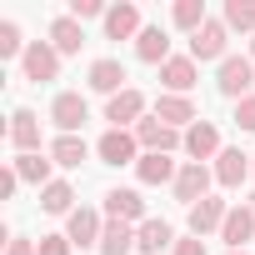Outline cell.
<instances>
[{"instance_id":"6da1fadb","label":"cell","mask_w":255,"mask_h":255,"mask_svg":"<svg viewBox=\"0 0 255 255\" xmlns=\"http://www.w3.org/2000/svg\"><path fill=\"white\" fill-rule=\"evenodd\" d=\"M135 145H140V155H175V150H185V130H170V125L150 110L135 125Z\"/></svg>"},{"instance_id":"7a4b0ae2","label":"cell","mask_w":255,"mask_h":255,"mask_svg":"<svg viewBox=\"0 0 255 255\" xmlns=\"http://www.w3.org/2000/svg\"><path fill=\"white\" fill-rule=\"evenodd\" d=\"M250 85H255V60L250 55H225L220 70H215V90L225 100H245V95H255Z\"/></svg>"},{"instance_id":"3957f363","label":"cell","mask_w":255,"mask_h":255,"mask_svg":"<svg viewBox=\"0 0 255 255\" xmlns=\"http://www.w3.org/2000/svg\"><path fill=\"white\" fill-rule=\"evenodd\" d=\"M60 50L50 45V40H30V50L20 55V75L30 80V85H45V80H60Z\"/></svg>"},{"instance_id":"277c9868","label":"cell","mask_w":255,"mask_h":255,"mask_svg":"<svg viewBox=\"0 0 255 255\" xmlns=\"http://www.w3.org/2000/svg\"><path fill=\"white\" fill-rule=\"evenodd\" d=\"M145 105H150V100H145L135 85H130V90H120V95H110V100H105V120H110V130H135V125L150 115Z\"/></svg>"},{"instance_id":"5b68a950","label":"cell","mask_w":255,"mask_h":255,"mask_svg":"<svg viewBox=\"0 0 255 255\" xmlns=\"http://www.w3.org/2000/svg\"><path fill=\"white\" fill-rule=\"evenodd\" d=\"M85 120H90V105H85L80 90H60V95L50 100V125H55L60 135H80Z\"/></svg>"},{"instance_id":"8992f818","label":"cell","mask_w":255,"mask_h":255,"mask_svg":"<svg viewBox=\"0 0 255 255\" xmlns=\"http://www.w3.org/2000/svg\"><path fill=\"white\" fill-rule=\"evenodd\" d=\"M225 45H230V30H225V20H205V25L190 35V60H195V65H205V60H215V65H220V60L230 55Z\"/></svg>"},{"instance_id":"52a82bcc","label":"cell","mask_w":255,"mask_h":255,"mask_svg":"<svg viewBox=\"0 0 255 255\" xmlns=\"http://www.w3.org/2000/svg\"><path fill=\"white\" fill-rule=\"evenodd\" d=\"M210 180H215V170L210 165H195V160H180V175H175V200L190 210V205H200L205 195H210Z\"/></svg>"},{"instance_id":"ba28073f","label":"cell","mask_w":255,"mask_h":255,"mask_svg":"<svg viewBox=\"0 0 255 255\" xmlns=\"http://www.w3.org/2000/svg\"><path fill=\"white\" fill-rule=\"evenodd\" d=\"M95 155H100V165H135V160H140L135 130H105V135L95 140Z\"/></svg>"},{"instance_id":"9c48e42d","label":"cell","mask_w":255,"mask_h":255,"mask_svg":"<svg viewBox=\"0 0 255 255\" xmlns=\"http://www.w3.org/2000/svg\"><path fill=\"white\" fill-rule=\"evenodd\" d=\"M210 170H215V185H225V190H240V185L255 175V155H245V150H220Z\"/></svg>"},{"instance_id":"30bf717a","label":"cell","mask_w":255,"mask_h":255,"mask_svg":"<svg viewBox=\"0 0 255 255\" xmlns=\"http://www.w3.org/2000/svg\"><path fill=\"white\" fill-rule=\"evenodd\" d=\"M105 215H110V220H125V225H145V220H150V215H145L140 190H130V185L105 190Z\"/></svg>"},{"instance_id":"8fae6325","label":"cell","mask_w":255,"mask_h":255,"mask_svg":"<svg viewBox=\"0 0 255 255\" xmlns=\"http://www.w3.org/2000/svg\"><path fill=\"white\" fill-rule=\"evenodd\" d=\"M125 80H130V75H125V65L110 60V55H105V60H90V70H85V85H90L95 95H105V100L120 95V90H130Z\"/></svg>"},{"instance_id":"7c38bea8","label":"cell","mask_w":255,"mask_h":255,"mask_svg":"<svg viewBox=\"0 0 255 255\" xmlns=\"http://www.w3.org/2000/svg\"><path fill=\"white\" fill-rule=\"evenodd\" d=\"M65 235H70V245H95L100 250V235H105V225H100V210H90V205H75L70 215H65Z\"/></svg>"},{"instance_id":"4fadbf2b","label":"cell","mask_w":255,"mask_h":255,"mask_svg":"<svg viewBox=\"0 0 255 255\" xmlns=\"http://www.w3.org/2000/svg\"><path fill=\"white\" fill-rule=\"evenodd\" d=\"M195 80H200V65H195L190 55H170V60L160 65V85H165V95H190Z\"/></svg>"},{"instance_id":"5bb4252c","label":"cell","mask_w":255,"mask_h":255,"mask_svg":"<svg viewBox=\"0 0 255 255\" xmlns=\"http://www.w3.org/2000/svg\"><path fill=\"white\" fill-rule=\"evenodd\" d=\"M135 250H140V255H165V250H175V225L160 220V215H150L145 225H135Z\"/></svg>"},{"instance_id":"9a60e30c","label":"cell","mask_w":255,"mask_h":255,"mask_svg":"<svg viewBox=\"0 0 255 255\" xmlns=\"http://www.w3.org/2000/svg\"><path fill=\"white\" fill-rule=\"evenodd\" d=\"M220 150H225V145H220V130H215L210 120H195L190 130H185V155H190L195 165H205V160H215Z\"/></svg>"},{"instance_id":"2e32d148","label":"cell","mask_w":255,"mask_h":255,"mask_svg":"<svg viewBox=\"0 0 255 255\" xmlns=\"http://www.w3.org/2000/svg\"><path fill=\"white\" fill-rule=\"evenodd\" d=\"M155 115L170 125V130H190V125L200 120V110H195V100H190V95H165V90L155 95Z\"/></svg>"},{"instance_id":"e0dca14e","label":"cell","mask_w":255,"mask_h":255,"mask_svg":"<svg viewBox=\"0 0 255 255\" xmlns=\"http://www.w3.org/2000/svg\"><path fill=\"white\" fill-rule=\"evenodd\" d=\"M220 240H225L230 250H245V245L255 240V210H250V200H245V205H230V215H225V225H220Z\"/></svg>"},{"instance_id":"ac0fdd59","label":"cell","mask_w":255,"mask_h":255,"mask_svg":"<svg viewBox=\"0 0 255 255\" xmlns=\"http://www.w3.org/2000/svg\"><path fill=\"white\" fill-rule=\"evenodd\" d=\"M145 25H140V5H130V0H120V5H110L105 15V40H135Z\"/></svg>"},{"instance_id":"d6986e66","label":"cell","mask_w":255,"mask_h":255,"mask_svg":"<svg viewBox=\"0 0 255 255\" xmlns=\"http://www.w3.org/2000/svg\"><path fill=\"white\" fill-rule=\"evenodd\" d=\"M225 215H230V205H225L220 195H205L200 205H190V235H200V240H205L210 230L220 235V225H225Z\"/></svg>"},{"instance_id":"ffe728a7","label":"cell","mask_w":255,"mask_h":255,"mask_svg":"<svg viewBox=\"0 0 255 255\" xmlns=\"http://www.w3.org/2000/svg\"><path fill=\"white\" fill-rule=\"evenodd\" d=\"M10 145H15L20 155L40 150V115H35L30 105H20V110L10 115Z\"/></svg>"},{"instance_id":"44dd1931","label":"cell","mask_w":255,"mask_h":255,"mask_svg":"<svg viewBox=\"0 0 255 255\" xmlns=\"http://www.w3.org/2000/svg\"><path fill=\"white\" fill-rule=\"evenodd\" d=\"M135 60H145V65H165V60H170V35H165V25H145V30L135 35Z\"/></svg>"},{"instance_id":"7402d4cb","label":"cell","mask_w":255,"mask_h":255,"mask_svg":"<svg viewBox=\"0 0 255 255\" xmlns=\"http://www.w3.org/2000/svg\"><path fill=\"white\" fill-rule=\"evenodd\" d=\"M10 165H15L20 185H35V190H45V185L55 180V175H50V170H55V160H50V155H40V150H30V155H15Z\"/></svg>"},{"instance_id":"603a6c76","label":"cell","mask_w":255,"mask_h":255,"mask_svg":"<svg viewBox=\"0 0 255 255\" xmlns=\"http://www.w3.org/2000/svg\"><path fill=\"white\" fill-rule=\"evenodd\" d=\"M175 175H180V160H170V155H140L135 160L140 185H175Z\"/></svg>"},{"instance_id":"cb8c5ba5","label":"cell","mask_w":255,"mask_h":255,"mask_svg":"<svg viewBox=\"0 0 255 255\" xmlns=\"http://www.w3.org/2000/svg\"><path fill=\"white\" fill-rule=\"evenodd\" d=\"M50 45H55L60 55H80V45H85V25H80L75 15H55V20H50Z\"/></svg>"},{"instance_id":"d4e9b609","label":"cell","mask_w":255,"mask_h":255,"mask_svg":"<svg viewBox=\"0 0 255 255\" xmlns=\"http://www.w3.org/2000/svg\"><path fill=\"white\" fill-rule=\"evenodd\" d=\"M130 250H135V225H125V220H105L100 255H130Z\"/></svg>"},{"instance_id":"484cf974","label":"cell","mask_w":255,"mask_h":255,"mask_svg":"<svg viewBox=\"0 0 255 255\" xmlns=\"http://www.w3.org/2000/svg\"><path fill=\"white\" fill-rule=\"evenodd\" d=\"M85 155H90L85 135H55V140H50V160H55V165H65V170H75Z\"/></svg>"},{"instance_id":"4316f807","label":"cell","mask_w":255,"mask_h":255,"mask_svg":"<svg viewBox=\"0 0 255 255\" xmlns=\"http://www.w3.org/2000/svg\"><path fill=\"white\" fill-rule=\"evenodd\" d=\"M40 210H45V215H70V210H75V185H70V180H50V185L40 190Z\"/></svg>"},{"instance_id":"83f0119b","label":"cell","mask_w":255,"mask_h":255,"mask_svg":"<svg viewBox=\"0 0 255 255\" xmlns=\"http://www.w3.org/2000/svg\"><path fill=\"white\" fill-rule=\"evenodd\" d=\"M220 20H225V30H240V35L255 40V0H225Z\"/></svg>"},{"instance_id":"f1b7e54d","label":"cell","mask_w":255,"mask_h":255,"mask_svg":"<svg viewBox=\"0 0 255 255\" xmlns=\"http://www.w3.org/2000/svg\"><path fill=\"white\" fill-rule=\"evenodd\" d=\"M170 20H175V30H185V35H195L210 15H205V0H175L170 5Z\"/></svg>"},{"instance_id":"f546056e","label":"cell","mask_w":255,"mask_h":255,"mask_svg":"<svg viewBox=\"0 0 255 255\" xmlns=\"http://www.w3.org/2000/svg\"><path fill=\"white\" fill-rule=\"evenodd\" d=\"M25 50H30V40H20V25L0 20V60H20Z\"/></svg>"},{"instance_id":"4dcf8cb0","label":"cell","mask_w":255,"mask_h":255,"mask_svg":"<svg viewBox=\"0 0 255 255\" xmlns=\"http://www.w3.org/2000/svg\"><path fill=\"white\" fill-rule=\"evenodd\" d=\"M65 15H75V20L85 25V20H95V15L105 20V15H110V5H100V0H70V10H65Z\"/></svg>"},{"instance_id":"1f68e13d","label":"cell","mask_w":255,"mask_h":255,"mask_svg":"<svg viewBox=\"0 0 255 255\" xmlns=\"http://www.w3.org/2000/svg\"><path fill=\"white\" fill-rule=\"evenodd\" d=\"M35 250H40V255H70L75 245H70V235L60 230V235H40V240H35Z\"/></svg>"},{"instance_id":"d6a6232c","label":"cell","mask_w":255,"mask_h":255,"mask_svg":"<svg viewBox=\"0 0 255 255\" xmlns=\"http://www.w3.org/2000/svg\"><path fill=\"white\" fill-rule=\"evenodd\" d=\"M240 130H250L255 135V95H245V100H235V115H230Z\"/></svg>"},{"instance_id":"836d02e7","label":"cell","mask_w":255,"mask_h":255,"mask_svg":"<svg viewBox=\"0 0 255 255\" xmlns=\"http://www.w3.org/2000/svg\"><path fill=\"white\" fill-rule=\"evenodd\" d=\"M170 255H210V250H205V240H200V235H185V240H175V250H170Z\"/></svg>"},{"instance_id":"e575fe53","label":"cell","mask_w":255,"mask_h":255,"mask_svg":"<svg viewBox=\"0 0 255 255\" xmlns=\"http://www.w3.org/2000/svg\"><path fill=\"white\" fill-rule=\"evenodd\" d=\"M20 190V175H15V165H5V170H0V200H10Z\"/></svg>"},{"instance_id":"d590c367","label":"cell","mask_w":255,"mask_h":255,"mask_svg":"<svg viewBox=\"0 0 255 255\" xmlns=\"http://www.w3.org/2000/svg\"><path fill=\"white\" fill-rule=\"evenodd\" d=\"M5 255H40V250H35V240H25V235H10V240H5Z\"/></svg>"},{"instance_id":"8d00e7d4","label":"cell","mask_w":255,"mask_h":255,"mask_svg":"<svg viewBox=\"0 0 255 255\" xmlns=\"http://www.w3.org/2000/svg\"><path fill=\"white\" fill-rule=\"evenodd\" d=\"M225 255H250V250H225Z\"/></svg>"},{"instance_id":"74e56055","label":"cell","mask_w":255,"mask_h":255,"mask_svg":"<svg viewBox=\"0 0 255 255\" xmlns=\"http://www.w3.org/2000/svg\"><path fill=\"white\" fill-rule=\"evenodd\" d=\"M250 60H255V40H250Z\"/></svg>"},{"instance_id":"f35d334b","label":"cell","mask_w":255,"mask_h":255,"mask_svg":"<svg viewBox=\"0 0 255 255\" xmlns=\"http://www.w3.org/2000/svg\"><path fill=\"white\" fill-rule=\"evenodd\" d=\"M250 210H255V195H250Z\"/></svg>"},{"instance_id":"ab89813d","label":"cell","mask_w":255,"mask_h":255,"mask_svg":"<svg viewBox=\"0 0 255 255\" xmlns=\"http://www.w3.org/2000/svg\"><path fill=\"white\" fill-rule=\"evenodd\" d=\"M250 180H255V175H250Z\"/></svg>"}]
</instances>
